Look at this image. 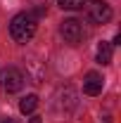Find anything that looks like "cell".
Segmentation results:
<instances>
[{
    "label": "cell",
    "instance_id": "6da1fadb",
    "mask_svg": "<svg viewBox=\"0 0 121 123\" xmlns=\"http://www.w3.org/2000/svg\"><path fill=\"white\" fill-rule=\"evenodd\" d=\"M36 29H38V19L31 14V12H19L10 21V36H12V40L19 43V45L29 43L31 38L36 36Z\"/></svg>",
    "mask_w": 121,
    "mask_h": 123
},
{
    "label": "cell",
    "instance_id": "7a4b0ae2",
    "mask_svg": "<svg viewBox=\"0 0 121 123\" xmlns=\"http://www.w3.org/2000/svg\"><path fill=\"white\" fill-rule=\"evenodd\" d=\"M112 14L114 12H112L109 2H105V0H88L86 2V17L93 24H107L112 19Z\"/></svg>",
    "mask_w": 121,
    "mask_h": 123
},
{
    "label": "cell",
    "instance_id": "3957f363",
    "mask_svg": "<svg viewBox=\"0 0 121 123\" xmlns=\"http://www.w3.org/2000/svg\"><path fill=\"white\" fill-rule=\"evenodd\" d=\"M24 74L14 69V66H7V69H2L0 71V85H2V90L5 92H19L24 88Z\"/></svg>",
    "mask_w": 121,
    "mask_h": 123
},
{
    "label": "cell",
    "instance_id": "277c9868",
    "mask_svg": "<svg viewBox=\"0 0 121 123\" xmlns=\"http://www.w3.org/2000/svg\"><path fill=\"white\" fill-rule=\"evenodd\" d=\"M60 33L62 38L69 43V45H78L83 38H86V31H83V24L78 19H64L60 26Z\"/></svg>",
    "mask_w": 121,
    "mask_h": 123
},
{
    "label": "cell",
    "instance_id": "5b68a950",
    "mask_svg": "<svg viewBox=\"0 0 121 123\" xmlns=\"http://www.w3.org/2000/svg\"><path fill=\"white\" fill-rule=\"evenodd\" d=\"M102 88H105V78L100 76V74H88L86 76V80H83V92L86 95H100L102 92Z\"/></svg>",
    "mask_w": 121,
    "mask_h": 123
},
{
    "label": "cell",
    "instance_id": "8992f818",
    "mask_svg": "<svg viewBox=\"0 0 121 123\" xmlns=\"http://www.w3.org/2000/svg\"><path fill=\"white\" fill-rule=\"evenodd\" d=\"M97 64H112V43H100L97 45Z\"/></svg>",
    "mask_w": 121,
    "mask_h": 123
},
{
    "label": "cell",
    "instance_id": "52a82bcc",
    "mask_svg": "<svg viewBox=\"0 0 121 123\" xmlns=\"http://www.w3.org/2000/svg\"><path fill=\"white\" fill-rule=\"evenodd\" d=\"M36 107H38V97H36V95H26V97L19 102V111H21V114H33Z\"/></svg>",
    "mask_w": 121,
    "mask_h": 123
},
{
    "label": "cell",
    "instance_id": "ba28073f",
    "mask_svg": "<svg viewBox=\"0 0 121 123\" xmlns=\"http://www.w3.org/2000/svg\"><path fill=\"white\" fill-rule=\"evenodd\" d=\"M57 5L62 10H78L83 7V0H57Z\"/></svg>",
    "mask_w": 121,
    "mask_h": 123
},
{
    "label": "cell",
    "instance_id": "9c48e42d",
    "mask_svg": "<svg viewBox=\"0 0 121 123\" xmlns=\"http://www.w3.org/2000/svg\"><path fill=\"white\" fill-rule=\"evenodd\" d=\"M31 14L36 17V19H40V17H45V14H47V7H45V5H40V7H36Z\"/></svg>",
    "mask_w": 121,
    "mask_h": 123
},
{
    "label": "cell",
    "instance_id": "30bf717a",
    "mask_svg": "<svg viewBox=\"0 0 121 123\" xmlns=\"http://www.w3.org/2000/svg\"><path fill=\"white\" fill-rule=\"evenodd\" d=\"M29 123H43V118H40V116H31Z\"/></svg>",
    "mask_w": 121,
    "mask_h": 123
},
{
    "label": "cell",
    "instance_id": "8fae6325",
    "mask_svg": "<svg viewBox=\"0 0 121 123\" xmlns=\"http://www.w3.org/2000/svg\"><path fill=\"white\" fill-rule=\"evenodd\" d=\"M2 123H17V121H14V118H7V121H2Z\"/></svg>",
    "mask_w": 121,
    "mask_h": 123
},
{
    "label": "cell",
    "instance_id": "7c38bea8",
    "mask_svg": "<svg viewBox=\"0 0 121 123\" xmlns=\"http://www.w3.org/2000/svg\"><path fill=\"white\" fill-rule=\"evenodd\" d=\"M105 123H109V118H107V121H105Z\"/></svg>",
    "mask_w": 121,
    "mask_h": 123
}]
</instances>
